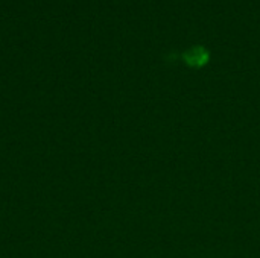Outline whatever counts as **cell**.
Here are the masks:
<instances>
[{
  "instance_id": "1",
  "label": "cell",
  "mask_w": 260,
  "mask_h": 258,
  "mask_svg": "<svg viewBox=\"0 0 260 258\" xmlns=\"http://www.w3.org/2000/svg\"><path fill=\"white\" fill-rule=\"evenodd\" d=\"M183 59L190 67H203L209 61V52L201 46H195L183 53Z\"/></svg>"
}]
</instances>
